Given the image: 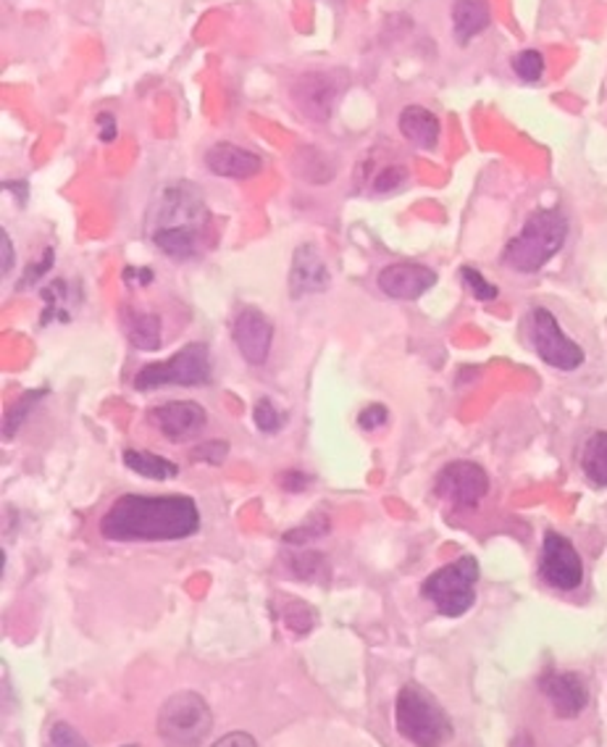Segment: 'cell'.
I'll return each mask as SVG.
<instances>
[{
	"instance_id": "6da1fadb",
	"label": "cell",
	"mask_w": 607,
	"mask_h": 747,
	"mask_svg": "<svg viewBox=\"0 0 607 747\" xmlns=\"http://www.w3.org/2000/svg\"><path fill=\"white\" fill-rule=\"evenodd\" d=\"M200 529V509L190 495H122L100 519L111 543H171Z\"/></svg>"
},
{
	"instance_id": "7a4b0ae2",
	"label": "cell",
	"mask_w": 607,
	"mask_h": 747,
	"mask_svg": "<svg viewBox=\"0 0 607 747\" xmlns=\"http://www.w3.org/2000/svg\"><path fill=\"white\" fill-rule=\"evenodd\" d=\"M569 237V219L558 209L533 211L524 230L505 245L503 264L518 275H533L558 256Z\"/></svg>"
},
{
	"instance_id": "3957f363",
	"label": "cell",
	"mask_w": 607,
	"mask_h": 747,
	"mask_svg": "<svg viewBox=\"0 0 607 747\" xmlns=\"http://www.w3.org/2000/svg\"><path fill=\"white\" fill-rule=\"evenodd\" d=\"M395 729L413 747H442L456 735L452 718L429 690L408 682L395 700Z\"/></svg>"
},
{
	"instance_id": "277c9868",
	"label": "cell",
	"mask_w": 607,
	"mask_h": 747,
	"mask_svg": "<svg viewBox=\"0 0 607 747\" xmlns=\"http://www.w3.org/2000/svg\"><path fill=\"white\" fill-rule=\"evenodd\" d=\"M156 729L164 747H203L213 729V713L198 692H173L158 711Z\"/></svg>"
},
{
	"instance_id": "5b68a950",
	"label": "cell",
	"mask_w": 607,
	"mask_h": 747,
	"mask_svg": "<svg viewBox=\"0 0 607 747\" xmlns=\"http://www.w3.org/2000/svg\"><path fill=\"white\" fill-rule=\"evenodd\" d=\"M479 560L463 556L452 564L442 566L424 579L421 595L447 618H458L471 611L476 603V582H479Z\"/></svg>"
},
{
	"instance_id": "8992f818",
	"label": "cell",
	"mask_w": 607,
	"mask_h": 747,
	"mask_svg": "<svg viewBox=\"0 0 607 747\" xmlns=\"http://www.w3.org/2000/svg\"><path fill=\"white\" fill-rule=\"evenodd\" d=\"M213 379L211 348L205 343H190L169 361L145 364L135 374V390L150 392L158 387H203Z\"/></svg>"
},
{
	"instance_id": "52a82bcc",
	"label": "cell",
	"mask_w": 607,
	"mask_h": 747,
	"mask_svg": "<svg viewBox=\"0 0 607 747\" xmlns=\"http://www.w3.org/2000/svg\"><path fill=\"white\" fill-rule=\"evenodd\" d=\"M150 232L156 230H200L209 224V205H205L203 196L195 185L190 182H173L166 185L161 196L153 203L150 216H148Z\"/></svg>"
},
{
	"instance_id": "ba28073f",
	"label": "cell",
	"mask_w": 607,
	"mask_h": 747,
	"mask_svg": "<svg viewBox=\"0 0 607 747\" xmlns=\"http://www.w3.org/2000/svg\"><path fill=\"white\" fill-rule=\"evenodd\" d=\"M529 337L537 356L542 358L547 366L560 371H573L584 364V350L582 345H576L573 339L560 330L558 319L552 316L547 309H533L529 316Z\"/></svg>"
},
{
	"instance_id": "9c48e42d",
	"label": "cell",
	"mask_w": 607,
	"mask_h": 747,
	"mask_svg": "<svg viewBox=\"0 0 607 747\" xmlns=\"http://www.w3.org/2000/svg\"><path fill=\"white\" fill-rule=\"evenodd\" d=\"M434 492H437V498L456 505V509H476L486 498V492H490V477L479 464L452 461L437 473Z\"/></svg>"
},
{
	"instance_id": "30bf717a",
	"label": "cell",
	"mask_w": 607,
	"mask_h": 747,
	"mask_svg": "<svg viewBox=\"0 0 607 747\" xmlns=\"http://www.w3.org/2000/svg\"><path fill=\"white\" fill-rule=\"evenodd\" d=\"M539 577L555 590L571 592L584 582V564L569 537L558 532H547L539 556Z\"/></svg>"
},
{
	"instance_id": "8fae6325",
	"label": "cell",
	"mask_w": 607,
	"mask_h": 747,
	"mask_svg": "<svg viewBox=\"0 0 607 747\" xmlns=\"http://www.w3.org/2000/svg\"><path fill=\"white\" fill-rule=\"evenodd\" d=\"M345 77L331 75V71H311L295 79L292 85V100L303 116L313 119V122H326L335 111L337 98L342 96Z\"/></svg>"
},
{
	"instance_id": "7c38bea8",
	"label": "cell",
	"mask_w": 607,
	"mask_h": 747,
	"mask_svg": "<svg viewBox=\"0 0 607 747\" xmlns=\"http://www.w3.org/2000/svg\"><path fill=\"white\" fill-rule=\"evenodd\" d=\"M148 422L169 437L171 443H184V439L200 435L209 424V413L195 400H171V403L156 405L148 411Z\"/></svg>"
},
{
	"instance_id": "4fadbf2b",
	"label": "cell",
	"mask_w": 607,
	"mask_h": 747,
	"mask_svg": "<svg viewBox=\"0 0 607 747\" xmlns=\"http://www.w3.org/2000/svg\"><path fill=\"white\" fill-rule=\"evenodd\" d=\"M232 337L243 353V358L252 366L269 361V353L273 345V324L263 311L243 309L232 324Z\"/></svg>"
},
{
	"instance_id": "5bb4252c",
	"label": "cell",
	"mask_w": 607,
	"mask_h": 747,
	"mask_svg": "<svg viewBox=\"0 0 607 747\" xmlns=\"http://www.w3.org/2000/svg\"><path fill=\"white\" fill-rule=\"evenodd\" d=\"M437 285V271L424 264L400 261L379 271V290L395 300H418Z\"/></svg>"
},
{
	"instance_id": "9a60e30c",
	"label": "cell",
	"mask_w": 607,
	"mask_h": 747,
	"mask_svg": "<svg viewBox=\"0 0 607 747\" xmlns=\"http://www.w3.org/2000/svg\"><path fill=\"white\" fill-rule=\"evenodd\" d=\"M539 690L544 692V698L550 700L552 711L560 718H576L586 709V703H589V687H586L578 673L571 671L544 673L539 679Z\"/></svg>"
},
{
	"instance_id": "2e32d148",
	"label": "cell",
	"mask_w": 607,
	"mask_h": 747,
	"mask_svg": "<svg viewBox=\"0 0 607 747\" xmlns=\"http://www.w3.org/2000/svg\"><path fill=\"white\" fill-rule=\"evenodd\" d=\"M329 287V269H326L322 253L316 250V245L305 243L300 245L292 256L290 266V296L292 298H305V296H318Z\"/></svg>"
},
{
	"instance_id": "e0dca14e",
	"label": "cell",
	"mask_w": 607,
	"mask_h": 747,
	"mask_svg": "<svg viewBox=\"0 0 607 747\" xmlns=\"http://www.w3.org/2000/svg\"><path fill=\"white\" fill-rule=\"evenodd\" d=\"M205 166H209L211 175L224 177V179H250L260 175L263 161H260L258 153L248 148H239L235 143H216L211 145L205 153Z\"/></svg>"
},
{
	"instance_id": "ac0fdd59",
	"label": "cell",
	"mask_w": 607,
	"mask_h": 747,
	"mask_svg": "<svg viewBox=\"0 0 607 747\" xmlns=\"http://www.w3.org/2000/svg\"><path fill=\"white\" fill-rule=\"evenodd\" d=\"M397 126L408 143L424 150L437 148L439 132H442L437 113L424 109V105H408V109H403V113H400V119H397Z\"/></svg>"
},
{
	"instance_id": "d6986e66",
	"label": "cell",
	"mask_w": 607,
	"mask_h": 747,
	"mask_svg": "<svg viewBox=\"0 0 607 747\" xmlns=\"http://www.w3.org/2000/svg\"><path fill=\"white\" fill-rule=\"evenodd\" d=\"M122 324L126 339L139 350L161 348V319L150 311H137L132 305L122 309Z\"/></svg>"
},
{
	"instance_id": "ffe728a7",
	"label": "cell",
	"mask_w": 607,
	"mask_h": 747,
	"mask_svg": "<svg viewBox=\"0 0 607 747\" xmlns=\"http://www.w3.org/2000/svg\"><path fill=\"white\" fill-rule=\"evenodd\" d=\"M490 9H486L484 0H456L452 3V26H456V40L460 45L482 35L490 26Z\"/></svg>"
},
{
	"instance_id": "44dd1931",
	"label": "cell",
	"mask_w": 607,
	"mask_h": 747,
	"mask_svg": "<svg viewBox=\"0 0 607 747\" xmlns=\"http://www.w3.org/2000/svg\"><path fill=\"white\" fill-rule=\"evenodd\" d=\"M200 230H187V226H179V230H156L150 232L153 245L164 253V256L173 258V261H187V258H195L200 253Z\"/></svg>"
},
{
	"instance_id": "7402d4cb",
	"label": "cell",
	"mask_w": 607,
	"mask_h": 747,
	"mask_svg": "<svg viewBox=\"0 0 607 747\" xmlns=\"http://www.w3.org/2000/svg\"><path fill=\"white\" fill-rule=\"evenodd\" d=\"M122 461L126 469H132L139 477L145 479H153V482H166V479H173L179 473V466L169 461V458L164 456H156V453H148V450H124L122 453Z\"/></svg>"
},
{
	"instance_id": "603a6c76",
	"label": "cell",
	"mask_w": 607,
	"mask_h": 747,
	"mask_svg": "<svg viewBox=\"0 0 607 747\" xmlns=\"http://www.w3.org/2000/svg\"><path fill=\"white\" fill-rule=\"evenodd\" d=\"M582 469L592 484L607 487V432H595L586 439L582 453Z\"/></svg>"
},
{
	"instance_id": "cb8c5ba5",
	"label": "cell",
	"mask_w": 607,
	"mask_h": 747,
	"mask_svg": "<svg viewBox=\"0 0 607 747\" xmlns=\"http://www.w3.org/2000/svg\"><path fill=\"white\" fill-rule=\"evenodd\" d=\"M45 395H48V387H43V390L26 392V395H22V398L16 400V403L11 405L9 413H5V419H3V435H5V439H11L13 435H16L19 426H22L26 419H30V413L37 409V403H43Z\"/></svg>"
},
{
	"instance_id": "d4e9b609",
	"label": "cell",
	"mask_w": 607,
	"mask_h": 747,
	"mask_svg": "<svg viewBox=\"0 0 607 747\" xmlns=\"http://www.w3.org/2000/svg\"><path fill=\"white\" fill-rule=\"evenodd\" d=\"M252 422H256V426L263 435H277V432H282V426L286 424V416L271 398H260L256 409H252Z\"/></svg>"
},
{
	"instance_id": "484cf974",
	"label": "cell",
	"mask_w": 607,
	"mask_h": 747,
	"mask_svg": "<svg viewBox=\"0 0 607 747\" xmlns=\"http://www.w3.org/2000/svg\"><path fill=\"white\" fill-rule=\"evenodd\" d=\"M513 71L524 79V82H539L544 75V58L539 51H520L513 58Z\"/></svg>"
},
{
	"instance_id": "4316f807",
	"label": "cell",
	"mask_w": 607,
	"mask_h": 747,
	"mask_svg": "<svg viewBox=\"0 0 607 747\" xmlns=\"http://www.w3.org/2000/svg\"><path fill=\"white\" fill-rule=\"evenodd\" d=\"M460 282L465 285V290L471 292L476 300H495L497 298V287L486 279L482 271H476L473 266H463L460 269Z\"/></svg>"
},
{
	"instance_id": "83f0119b",
	"label": "cell",
	"mask_w": 607,
	"mask_h": 747,
	"mask_svg": "<svg viewBox=\"0 0 607 747\" xmlns=\"http://www.w3.org/2000/svg\"><path fill=\"white\" fill-rule=\"evenodd\" d=\"M45 747H90L87 745V739L79 735L71 724L66 722H56L48 729V743Z\"/></svg>"
},
{
	"instance_id": "f1b7e54d",
	"label": "cell",
	"mask_w": 607,
	"mask_h": 747,
	"mask_svg": "<svg viewBox=\"0 0 607 747\" xmlns=\"http://www.w3.org/2000/svg\"><path fill=\"white\" fill-rule=\"evenodd\" d=\"M226 456H229V443H224V439H209V443H200L192 450V458L200 464H222Z\"/></svg>"
},
{
	"instance_id": "f546056e",
	"label": "cell",
	"mask_w": 607,
	"mask_h": 747,
	"mask_svg": "<svg viewBox=\"0 0 607 747\" xmlns=\"http://www.w3.org/2000/svg\"><path fill=\"white\" fill-rule=\"evenodd\" d=\"M386 419H390V411H386L384 405L373 403V405H366V409L360 411L358 424H360V430L376 432V430H382V426L386 424Z\"/></svg>"
},
{
	"instance_id": "4dcf8cb0",
	"label": "cell",
	"mask_w": 607,
	"mask_h": 747,
	"mask_svg": "<svg viewBox=\"0 0 607 747\" xmlns=\"http://www.w3.org/2000/svg\"><path fill=\"white\" fill-rule=\"evenodd\" d=\"M405 177H408V171H405L403 166H386L382 175H376V179H373V190L376 192L397 190V187L405 182Z\"/></svg>"
},
{
	"instance_id": "1f68e13d",
	"label": "cell",
	"mask_w": 607,
	"mask_h": 747,
	"mask_svg": "<svg viewBox=\"0 0 607 747\" xmlns=\"http://www.w3.org/2000/svg\"><path fill=\"white\" fill-rule=\"evenodd\" d=\"M50 266H53V248H45V253H43V261H40V264H32L30 269H26V275H24V279H22V287H26V285H35L40 277H43V275H48V269H50Z\"/></svg>"
},
{
	"instance_id": "d6a6232c",
	"label": "cell",
	"mask_w": 607,
	"mask_h": 747,
	"mask_svg": "<svg viewBox=\"0 0 607 747\" xmlns=\"http://www.w3.org/2000/svg\"><path fill=\"white\" fill-rule=\"evenodd\" d=\"M211 747H258L256 739L248 732H229L222 739H216Z\"/></svg>"
},
{
	"instance_id": "836d02e7",
	"label": "cell",
	"mask_w": 607,
	"mask_h": 747,
	"mask_svg": "<svg viewBox=\"0 0 607 747\" xmlns=\"http://www.w3.org/2000/svg\"><path fill=\"white\" fill-rule=\"evenodd\" d=\"M0 253H3V261H0V275L9 277L13 269V243L9 237V232L0 230Z\"/></svg>"
},
{
	"instance_id": "e575fe53",
	"label": "cell",
	"mask_w": 607,
	"mask_h": 747,
	"mask_svg": "<svg viewBox=\"0 0 607 747\" xmlns=\"http://www.w3.org/2000/svg\"><path fill=\"white\" fill-rule=\"evenodd\" d=\"M98 126H100V140H103V143L116 140V119H113L111 113H100Z\"/></svg>"
},
{
	"instance_id": "d590c367",
	"label": "cell",
	"mask_w": 607,
	"mask_h": 747,
	"mask_svg": "<svg viewBox=\"0 0 607 747\" xmlns=\"http://www.w3.org/2000/svg\"><path fill=\"white\" fill-rule=\"evenodd\" d=\"M282 484H284V490L300 492L311 484V477H305V473H300V471H286L282 473Z\"/></svg>"
},
{
	"instance_id": "8d00e7d4",
	"label": "cell",
	"mask_w": 607,
	"mask_h": 747,
	"mask_svg": "<svg viewBox=\"0 0 607 747\" xmlns=\"http://www.w3.org/2000/svg\"><path fill=\"white\" fill-rule=\"evenodd\" d=\"M124 282L126 285H150L153 282V271L150 269H135V266H130V269H124Z\"/></svg>"
},
{
	"instance_id": "74e56055",
	"label": "cell",
	"mask_w": 607,
	"mask_h": 747,
	"mask_svg": "<svg viewBox=\"0 0 607 747\" xmlns=\"http://www.w3.org/2000/svg\"><path fill=\"white\" fill-rule=\"evenodd\" d=\"M331 3H342V0H331Z\"/></svg>"
},
{
	"instance_id": "f35d334b",
	"label": "cell",
	"mask_w": 607,
	"mask_h": 747,
	"mask_svg": "<svg viewBox=\"0 0 607 747\" xmlns=\"http://www.w3.org/2000/svg\"><path fill=\"white\" fill-rule=\"evenodd\" d=\"M126 747H137V745H126Z\"/></svg>"
}]
</instances>
